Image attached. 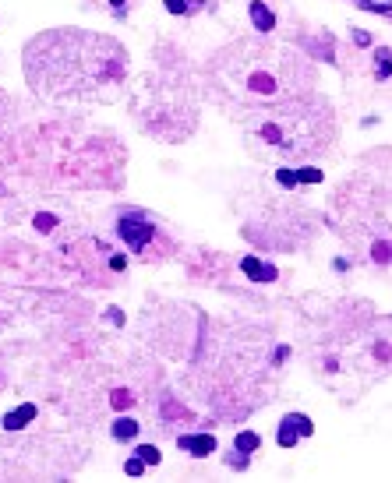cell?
Wrapping results in <instances>:
<instances>
[{"mask_svg": "<svg viewBox=\"0 0 392 483\" xmlns=\"http://www.w3.org/2000/svg\"><path fill=\"white\" fill-rule=\"evenodd\" d=\"M28 88L46 103H113L124 92L131 57L124 42L88 28H46L21 50Z\"/></svg>", "mask_w": 392, "mask_h": 483, "instance_id": "cell-1", "label": "cell"}, {"mask_svg": "<svg viewBox=\"0 0 392 483\" xmlns=\"http://www.w3.org/2000/svg\"><path fill=\"white\" fill-rule=\"evenodd\" d=\"M205 81L216 103H223L230 113H241L251 106H269L315 92L318 74L315 64L287 42L237 39L209 60Z\"/></svg>", "mask_w": 392, "mask_h": 483, "instance_id": "cell-2", "label": "cell"}, {"mask_svg": "<svg viewBox=\"0 0 392 483\" xmlns=\"http://www.w3.org/2000/svg\"><path fill=\"white\" fill-rule=\"evenodd\" d=\"M251 156L272 166L315 163L329 152L336 138V113L329 99L304 92L294 99H279L269 106H251L234 113Z\"/></svg>", "mask_w": 392, "mask_h": 483, "instance_id": "cell-3", "label": "cell"}, {"mask_svg": "<svg viewBox=\"0 0 392 483\" xmlns=\"http://www.w3.org/2000/svg\"><path fill=\"white\" fill-rule=\"evenodd\" d=\"M117 233H120V240L127 243L134 254H142V257H145L149 243L159 237V226H156L149 216H142V212H127V216H120V219H117Z\"/></svg>", "mask_w": 392, "mask_h": 483, "instance_id": "cell-4", "label": "cell"}, {"mask_svg": "<svg viewBox=\"0 0 392 483\" xmlns=\"http://www.w3.org/2000/svg\"><path fill=\"white\" fill-rule=\"evenodd\" d=\"M311 434H315V424H311L308 413H287L279 420V427H276V445L279 448H294L297 441H304Z\"/></svg>", "mask_w": 392, "mask_h": 483, "instance_id": "cell-5", "label": "cell"}, {"mask_svg": "<svg viewBox=\"0 0 392 483\" xmlns=\"http://www.w3.org/2000/svg\"><path fill=\"white\" fill-rule=\"evenodd\" d=\"M216 438L212 434H180L177 438V448L180 452H188V455H195V459H205V455H212L216 452Z\"/></svg>", "mask_w": 392, "mask_h": 483, "instance_id": "cell-6", "label": "cell"}, {"mask_svg": "<svg viewBox=\"0 0 392 483\" xmlns=\"http://www.w3.org/2000/svg\"><path fill=\"white\" fill-rule=\"evenodd\" d=\"M39 417V409H35V402H21V406H14L11 413H4V431H25L32 420Z\"/></svg>", "mask_w": 392, "mask_h": 483, "instance_id": "cell-7", "label": "cell"}, {"mask_svg": "<svg viewBox=\"0 0 392 483\" xmlns=\"http://www.w3.org/2000/svg\"><path fill=\"white\" fill-rule=\"evenodd\" d=\"M241 272L251 279V282H276L279 279V272L272 268V264H265V261H258V257H241Z\"/></svg>", "mask_w": 392, "mask_h": 483, "instance_id": "cell-8", "label": "cell"}, {"mask_svg": "<svg viewBox=\"0 0 392 483\" xmlns=\"http://www.w3.org/2000/svg\"><path fill=\"white\" fill-rule=\"evenodd\" d=\"M248 14H251V25H255L258 32H272V28H276V14L269 11L265 0H251V4H248Z\"/></svg>", "mask_w": 392, "mask_h": 483, "instance_id": "cell-9", "label": "cell"}, {"mask_svg": "<svg viewBox=\"0 0 392 483\" xmlns=\"http://www.w3.org/2000/svg\"><path fill=\"white\" fill-rule=\"evenodd\" d=\"M138 431H142V424H138L134 417H117V424L110 427V434H113L117 441H134Z\"/></svg>", "mask_w": 392, "mask_h": 483, "instance_id": "cell-10", "label": "cell"}, {"mask_svg": "<svg viewBox=\"0 0 392 483\" xmlns=\"http://www.w3.org/2000/svg\"><path fill=\"white\" fill-rule=\"evenodd\" d=\"M262 448V434H255V431H241L237 438H234V452H241V455H255Z\"/></svg>", "mask_w": 392, "mask_h": 483, "instance_id": "cell-11", "label": "cell"}, {"mask_svg": "<svg viewBox=\"0 0 392 483\" xmlns=\"http://www.w3.org/2000/svg\"><path fill=\"white\" fill-rule=\"evenodd\" d=\"M134 455H138L145 466H159V462H163V455H159V448H156V445H138V448H134Z\"/></svg>", "mask_w": 392, "mask_h": 483, "instance_id": "cell-12", "label": "cell"}, {"mask_svg": "<svg viewBox=\"0 0 392 483\" xmlns=\"http://www.w3.org/2000/svg\"><path fill=\"white\" fill-rule=\"evenodd\" d=\"M276 180H279L283 187H297V170H294V166H279V170H276Z\"/></svg>", "mask_w": 392, "mask_h": 483, "instance_id": "cell-13", "label": "cell"}, {"mask_svg": "<svg viewBox=\"0 0 392 483\" xmlns=\"http://www.w3.org/2000/svg\"><path fill=\"white\" fill-rule=\"evenodd\" d=\"M318 180H322V170H315V166L297 170V184H318Z\"/></svg>", "mask_w": 392, "mask_h": 483, "instance_id": "cell-14", "label": "cell"}, {"mask_svg": "<svg viewBox=\"0 0 392 483\" xmlns=\"http://www.w3.org/2000/svg\"><path fill=\"white\" fill-rule=\"evenodd\" d=\"M124 473H127V477H142V473H145V462L134 455V459H127V462H124Z\"/></svg>", "mask_w": 392, "mask_h": 483, "instance_id": "cell-15", "label": "cell"}, {"mask_svg": "<svg viewBox=\"0 0 392 483\" xmlns=\"http://www.w3.org/2000/svg\"><path fill=\"white\" fill-rule=\"evenodd\" d=\"M170 14H191V4L188 0H163Z\"/></svg>", "mask_w": 392, "mask_h": 483, "instance_id": "cell-16", "label": "cell"}, {"mask_svg": "<svg viewBox=\"0 0 392 483\" xmlns=\"http://www.w3.org/2000/svg\"><path fill=\"white\" fill-rule=\"evenodd\" d=\"M389 78V50H379V81Z\"/></svg>", "mask_w": 392, "mask_h": 483, "instance_id": "cell-17", "label": "cell"}, {"mask_svg": "<svg viewBox=\"0 0 392 483\" xmlns=\"http://www.w3.org/2000/svg\"><path fill=\"white\" fill-rule=\"evenodd\" d=\"M113 406H131V395H127V392H117V395H113Z\"/></svg>", "mask_w": 392, "mask_h": 483, "instance_id": "cell-18", "label": "cell"}, {"mask_svg": "<svg viewBox=\"0 0 392 483\" xmlns=\"http://www.w3.org/2000/svg\"><path fill=\"white\" fill-rule=\"evenodd\" d=\"M287 356H290V349H287V346H279V349H276V356H272V363H283Z\"/></svg>", "mask_w": 392, "mask_h": 483, "instance_id": "cell-19", "label": "cell"}, {"mask_svg": "<svg viewBox=\"0 0 392 483\" xmlns=\"http://www.w3.org/2000/svg\"><path fill=\"white\" fill-rule=\"evenodd\" d=\"M354 42H357V46H368L371 39H368V32H354Z\"/></svg>", "mask_w": 392, "mask_h": 483, "instance_id": "cell-20", "label": "cell"}]
</instances>
